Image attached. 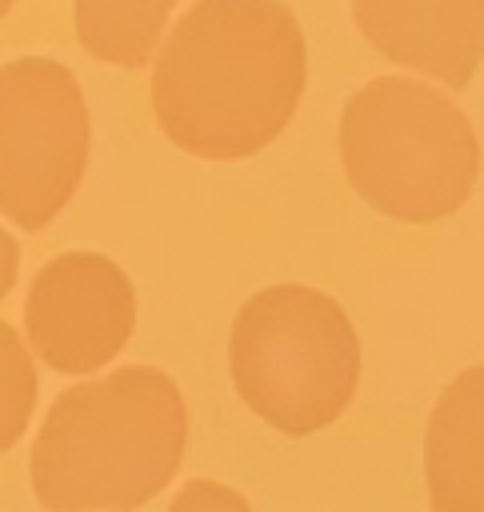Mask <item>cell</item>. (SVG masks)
Masks as SVG:
<instances>
[{"instance_id": "1", "label": "cell", "mask_w": 484, "mask_h": 512, "mask_svg": "<svg viewBox=\"0 0 484 512\" xmlns=\"http://www.w3.org/2000/svg\"><path fill=\"white\" fill-rule=\"evenodd\" d=\"M304 76V32L284 0H196L156 52L152 112L188 156L244 160L288 128Z\"/></svg>"}, {"instance_id": "2", "label": "cell", "mask_w": 484, "mask_h": 512, "mask_svg": "<svg viewBox=\"0 0 484 512\" xmlns=\"http://www.w3.org/2000/svg\"><path fill=\"white\" fill-rule=\"evenodd\" d=\"M188 448L176 380L128 364L64 388L32 440V492L48 512H132L164 492Z\"/></svg>"}, {"instance_id": "3", "label": "cell", "mask_w": 484, "mask_h": 512, "mask_svg": "<svg viewBox=\"0 0 484 512\" xmlns=\"http://www.w3.org/2000/svg\"><path fill=\"white\" fill-rule=\"evenodd\" d=\"M340 164L352 192L380 216L436 224L468 204L480 144L440 88L376 76L340 112Z\"/></svg>"}, {"instance_id": "4", "label": "cell", "mask_w": 484, "mask_h": 512, "mask_svg": "<svg viewBox=\"0 0 484 512\" xmlns=\"http://www.w3.org/2000/svg\"><path fill=\"white\" fill-rule=\"evenodd\" d=\"M228 372L252 416L284 436H312L356 396L360 336L328 292L268 284L232 320Z\"/></svg>"}, {"instance_id": "5", "label": "cell", "mask_w": 484, "mask_h": 512, "mask_svg": "<svg viewBox=\"0 0 484 512\" xmlns=\"http://www.w3.org/2000/svg\"><path fill=\"white\" fill-rule=\"evenodd\" d=\"M92 120L72 68L24 56L0 68V216L24 232L52 224L76 196Z\"/></svg>"}, {"instance_id": "6", "label": "cell", "mask_w": 484, "mask_h": 512, "mask_svg": "<svg viewBox=\"0 0 484 512\" xmlns=\"http://www.w3.org/2000/svg\"><path fill=\"white\" fill-rule=\"evenodd\" d=\"M136 328V288L104 252L52 256L24 300L28 348L40 364L64 376L108 368Z\"/></svg>"}, {"instance_id": "7", "label": "cell", "mask_w": 484, "mask_h": 512, "mask_svg": "<svg viewBox=\"0 0 484 512\" xmlns=\"http://www.w3.org/2000/svg\"><path fill=\"white\" fill-rule=\"evenodd\" d=\"M360 36L392 64L464 88L484 60V0H352Z\"/></svg>"}, {"instance_id": "8", "label": "cell", "mask_w": 484, "mask_h": 512, "mask_svg": "<svg viewBox=\"0 0 484 512\" xmlns=\"http://www.w3.org/2000/svg\"><path fill=\"white\" fill-rule=\"evenodd\" d=\"M428 512H484V364L436 396L424 428Z\"/></svg>"}, {"instance_id": "9", "label": "cell", "mask_w": 484, "mask_h": 512, "mask_svg": "<svg viewBox=\"0 0 484 512\" xmlns=\"http://www.w3.org/2000/svg\"><path fill=\"white\" fill-rule=\"evenodd\" d=\"M172 8L176 0H72L76 40L104 64L140 68L152 60Z\"/></svg>"}, {"instance_id": "10", "label": "cell", "mask_w": 484, "mask_h": 512, "mask_svg": "<svg viewBox=\"0 0 484 512\" xmlns=\"http://www.w3.org/2000/svg\"><path fill=\"white\" fill-rule=\"evenodd\" d=\"M36 392L40 380H36L32 348L8 320H0V456L16 448V440L28 432Z\"/></svg>"}, {"instance_id": "11", "label": "cell", "mask_w": 484, "mask_h": 512, "mask_svg": "<svg viewBox=\"0 0 484 512\" xmlns=\"http://www.w3.org/2000/svg\"><path fill=\"white\" fill-rule=\"evenodd\" d=\"M168 512H252V504L220 480H188L168 504Z\"/></svg>"}, {"instance_id": "12", "label": "cell", "mask_w": 484, "mask_h": 512, "mask_svg": "<svg viewBox=\"0 0 484 512\" xmlns=\"http://www.w3.org/2000/svg\"><path fill=\"white\" fill-rule=\"evenodd\" d=\"M16 272H20V244H16L12 232L0 224V300L16 288Z\"/></svg>"}, {"instance_id": "13", "label": "cell", "mask_w": 484, "mask_h": 512, "mask_svg": "<svg viewBox=\"0 0 484 512\" xmlns=\"http://www.w3.org/2000/svg\"><path fill=\"white\" fill-rule=\"evenodd\" d=\"M16 0H0V16H8V8H12Z\"/></svg>"}]
</instances>
